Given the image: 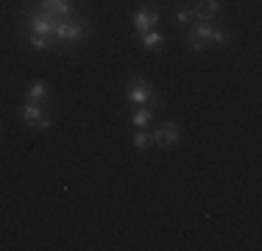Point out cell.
<instances>
[{
	"instance_id": "obj_4",
	"label": "cell",
	"mask_w": 262,
	"mask_h": 251,
	"mask_svg": "<svg viewBox=\"0 0 262 251\" xmlns=\"http://www.w3.org/2000/svg\"><path fill=\"white\" fill-rule=\"evenodd\" d=\"M23 120L31 131H48L51 129V115H48L45 103H23Z\"/></svg>"
},
{
	"instance_id": "obj_10",
	"label": "cell",
	"mask_w": 262,
	"mask_h": 251,
	"mask_svg": "<svg viewBox=\"0 0 262 251\" xmlns=\"http://www.w3.org/2000/svg\"><path fill=\"white\" fill-rule=\"evenodd\" d=\"M48 95H51V87H48L45 81H34V84L28 87V92H26V100L28 103H45Z\"/></svg>"
},
{
	"instance_id": "obj_12",
	"label": "cell",
	"mask_w": 262,
	"mask_h": 251,
	"mask_svg": "<svg viewBox=\"0 0 262 251\" xmlns=\"http://www.w3.org/2000/svg\"><path fill=\"white\" fill-rule=\"evenodd\" d=\"M151 120H154V109H151V106H140L137 112H131V126H134V129H145Z\"/></svg>"
},
{
	"instance_id": "obj_11",
	"label": "cell",
	"mask_w": 262,
	"mask_h": 251,
	"mask_svg": "<svg viewBox=\"0 0 262 251\" xmlns=\"http://www.w3.org/2000/svg\"><path fill=\"white\" fill-rule=\"evenodd\" d=\"M140 42L145 45L148 50H159L165 48V36H162V31H157V28H151V31H145V34H140Z\"/></svg>"
},
{
	"instance_id": "obj_1",
	"label": "cell",
	"mask_w": 262,
	"mask_h": 251,
	"mask_svg": "<svg viewBox=\"0 0 262 251\" xmlns=\"http://www.w3.org/2000/svg\"><path fill=\"white\" fill-rule=\"evenodd\" d=\"M229 34L226 31H217L215 23H192L190 31H187V48L190 50H204L209 45H226Z\"/></svg>"
},
{
	"instance_id": "obj_5",
	"label": "cell",
	"mask_w": 262,
	"mask_h": 251,
	"mask_svg": "<svg viewBox=\"0 0 262 251\" xmlns=\"http://www.w3.org/2000/svg\"><path fill=\"white\" fill-rule=\"evenodd\" d=\"M56 25H59V17L48 14L45 9H36V11H31V14H28V28H31V34L53 36ZM53 39H56V36H53Z\"/></svg>"
},
{
	"instance_id": "obj_9",
	"label": "cell",
	"mask_w": 262,
	"mask_h": 251,
	"mask_svg": "<svg viewBox=\"0 0 262 251\" xmlns=\"http://www.w3.org/2000/svg\"><path fill=\"white\" fill-rule=\"evenodd\" d=\"M39 9H45L48 14L59 17V20L76 14V11H73V0H39Z\"/></svg>"
},
{
	"instance_id": "obj_15",
	"label": "cell",
	"mask_w": 262,
	"mask_h": 251,
	"mask_svg": "<svg viewBox=\"0 0 262 251\" xmlns=\"http://www.w3.org/2000/svg\"><path fill=\"white\" fill-rule=\"evenodd\" d=\"M176 23H179V25L195 23V20H192V11H190V9H179V11H176Z\"/></svg>"
},
{
	"instance_id": "obj_13",
	"label": "cell",
	"mask_w": 262,
	"mask_h": 251,
	"mask_svg": "<svg viewBox=\"0 0 262 251\" xmlns=\"http://www.w3.org/2000/svg\"><path fill=\"white\" fill-rule=\"evenodd\" d=\"M28 42H31V48H36V50H51L56 45L53 36H42V34H28Z\"/></svg>"
},
{
	"instance_id": "obj_6",
	"label": "cell",
	"mask_w": 262,
	"mask_h": 251,
	"mask_svg": "<svg viewBox=\"0 0 262 251\" xmlns=\"http://www.w3.org/2000/svg\"><path fill=\"white\" fill-rule=\"evenodd\" d=\"M179 137H182V131H179V123L165 120V123H159L157 129L151 131V145L170 148V145H176V142H179Z\"/></svg>"
},
{
	"instance_id": "obj_7",
	"label": "cell",
	"mask_w": 262,
	"mask_h": 251,
	"mask_svg": "<svg viewBox=\"0 0 262 251\" xmlns=\"http://www.w3.org/2000/svg\"><path fill=\"white\" fill-rule=\"evenodd\" d=\"M190 11H192V20L195 23H215L223 11V3L221 0H195L190 6Z\"/></svg>"
},
{
	"instance_id": "obj_14",
	"label": "cell",
	"mask_w": 262,
	"mask_h": 251,
	"mask_svg": "<svg viewBox=\"0 0 262 251\" xmlns=\"http://www.w3.org/2000/svg\"><path fill=\"white\" fill-rule=\"evenodd\" d=\"M134 148H137V151H145V148H151V131H145V129H137V134H134Z\"/></svg>"
},
{
	"instance_id": "obj_8",
	"label": "cell",
	"mask_w": 262,
	"mask_h": 251,
	"mask_svg": "<svg viewBox=\"0 0 262 251\" xmlns=\"http://www.w3.org/2000/svg\"><path fill=\"white\" fill-rule=\"evenodd\" d=\"M134 34L140 36V34H145V31H151V28H157V23H159V11H154V9H140L134 14Z\"/></svg>"
},
{
	"instance_id": "obj_3",
	"label": "cell",
	"mask_w": 262,
	"mask_h": 251,
	"mask_svg": "<svg viewBox=\"0 0 262 251\" xmlns=\"http://www.w3.org/2000/svg\"><path fill=\"white\" fill-rule=\"evenodd\" d=\"M84 34H86V25L78 14H70V17H64V20H59V25H56V31H53L56 42H81Z\"/></svg>"
},
{
	"instance_id": "obj_2",
	"label": "cell",
	"mask_w": 262,
	"mask_h": 251,
	"mask_svg": "<svg viewBox=\"0 0 262 251\" xmlns=\"http://www.w3.org/2000/svg\"><path fill=\"white\" fill-rule=\"evenodd\" d=\"M126 98L131 100V103H137V106H154V103H159L157 92H154V84L148 78H131L128 87H126Z\"/></svg>"
}]
</instances>
